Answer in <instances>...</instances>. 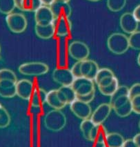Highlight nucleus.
Returning a JSON list of instances; mask_svg holds the SVG:
<instances>
[{"label": "nucleus", "instance_id": "obj_38", "mask_svg": "<svg viewBox=\"0 0 140 147\" xmlns=\"http://www.w3.org/2000/svg\"><path fill=\"white\" fill-rule=\"evenodd\" d=\"M122 147H139L133 139H129L124 141Z\"/></svg>", "mask_w": 140, "mask_h": 147}, {"label": "nucleus", "instance_id": "obj_35", "mask_svg": "<svg viewBox=\"0 0 140 147\" xmlns=\"http://www.w3.org/2000/svg\"><path fill=\"white\" fill-rule=\"evenodd\" d=\"M140 95V83H136L133 84L129 88V98L132 99L133 97L139 96Z\"/></svg>", "mask_w": 140, "mask_h": 147}, {"label": "nucleus", "instance_id": "obj_22", "mask_svg": "<svg viewBox=\"0 0 140 147\" xmlns=\"http://www.w3.org/2000/svg\"><path fill=\"white\" fill-rule=\"evenodd\" d=\"M35 31L37 37L42 40H49L55 35V30L52 24L47 26L35 24Z\"/></svg>", "mask_w": 140, "mask_h": 147}, {"label": "nucleus", "instance_id": "obj_3", "mask_svg": "<svg viewBox=\"0 0 140 147\" xmlns=\"http://www.w3.org/2000/svg\"><path fill=\"white\" fill-rule=\"evenodd\" d=\"M18 71L26 76H42L49 71V67L42 61H30L20 65Z\"/></svg>", "mask_w": 140, "mask_h": 147}, {"label": "nucleus", "instance_id": "obj_31", "mask_svg": "<svg viewBox=\"0 0 140 147\" xmlns=\"http://www.w3.org/2000/svg\"><path fill=\"white\" fill-rule=\"evenodd\" d=\"M130 47L137 51H140V30H137L131 34L129 37Z\"/></svg>", "mask_w": 140, "mask_h": 147}, {"label": "nucleus", "instance_id": "obj_19", "mask_svg": "<svg viewBox=\"0 0 140 147\" xmlns=\"http://www.w3.org/2000/svg\"><path fill=\"white\" fill-rule=\"evenodd\" d=\"M108 133L106 128L103 124H95L90 133L89 141L95 144H105Z\"/></svg>", "mask_w": 140, "mask_h": 147}, {"label": "nucleus", "instance_id": "obj_16", "mask_svg": "<svg viewBox=\"0 0 140 147\" xmlns=\"http://www.w3.org/2000/svg\"><path fill=\"white\" fill-rule=\"evenodd\" d=\"M99 70V65L95 61L87 59L81 61V74L83 78L94 81Z\"/></svg>", "mask_w": 140, "mask_h": 147}, {"label": "nucleus", "instance_id": "obj_11", "mask_svg": "<svg viewBox=\"0 0 140 147\" xmlns=\"http://www.w3.org/2000/svg\"><path fill=\"white\" fill-rule=\"evenodd\" d=\"M54 20L55 17L49 6L42 5L35 12V21L37 25L47 26L52 24Z\"/></svg>", "mask_w": 140, "mask_h": 147}, {"label": "nucleus", "instance_id": "obj_8", "mask_svg": "<svg viewBox=\"0 0 140 147\" xmlns=\"http://www.w3.org/2000/svg\"><path fill=\"white\" fill-rule=\"evenodd\" d=\"M52 77L54 81L61 86H71L75 79L71 70L64 68H55L52 72Z\"/></svg>", "mask_w": 140, "mask_h": 147}, {"label": "nucleus", "instance_id": "obj_7", "mask_svg": "<svg viewBox=\"0 0 140 147\" xmlns=\"http://www.w3.org/2000/svg\"><path fill=\"white\" fill-rule=\"evenodd\" d=\"M110 104L116 115L120 117H128L133 112L131 100L129 95L119 97Z\"/></svg>", "mask_w": 140, "mask_h": 147}, {"label": "nucleus", "instance_id": "obj_41", "mask_svg": "<svg viewBox=\"0 0 140 147\" xmlns=\"http://www.w3.org/2000/svg\"><path fill=\"white\" fill-rule=\"evenodd\" d=\"M133 140L135 141V142L137 144L138 146L140 147V133H138V134L135 135V136L133 138Z\"/></svg>", "mask_w": 140, "mask_h": 147}, {"label": "nucleus", "instance_id": "obj_15", "mask_svg": "<svg viewBox=\"0 0 140 147\" xmlns=\"http://www.w3.org/2000/svg\"><path fill=\"white\" fill-rule=\"evenodd\" d=\"M52 24L55 35L59 37L68 36L72 30V22L69 18H55Z\"/></svg>", "mask_w": 140, "mask_h": 147}, {"label": "nucleus", "instance_id": "obj_6", "mask_svg": "<svg viewBox=\"0 0 140 147\" xmlns=\"http://www.w3.org/2000/svg\"><path fill=\"white\" fill-rule=\"evenodd\" d=\"M69 55L77 61H83L90 55V49L86 44L81 41H73L68 47Z\"/></svg>", "mask_w": 140, "mask_h": 147}, {"label": "nucleus", "instance_id": "obj_5", "mask_svg": "<svg viewBox=\"0 0 140 147\" xmlns=\"http://www.w3.org/2000/svg\"><path fill=\"white\" fill-rule=\"evenodd\" d=\"M71 86L75 92L77 98L95 93V82L93 80L83 77L75 78Z\"/></svg>", "mask_w": 140, "mask_h": 147}, {"label": "nucleus", "instance_id": "obj_20", "mask_svg": "<svg viewBox=\"0 0 140 147\" xmlns=\"http://www.w3.org/2000/svg\"><path fill=\"white\" fill-rule=\"evenodd\" d=\"M16 82L12 80L0 81V96L4 98H12L16 95Z\"/></svg>", "mask_w": 140, "mask_h": 147}, {"label": "nucleus", "instance_id": "obj_42", "mask_svg": "<svg viewBox=\"0 0 140 147\" xmlns=\"http://www.w3.org/2000/svg\"><path fill=\"white\" fill-rule=\"evenodd\" d=\"M137 64H139V66H140V53H139V54L138 55L137 59Z\"/></svg>", "mask_w": 140, "mask_h": 147}, {"label": "nucleus", "instance_id": "obj_46", "mask_svg": "<svg viewBox=\"0 0 140 147\" xmlns=\"http://www.w3.org/2000/svg\"><path fill=\"white\" fill-rule=\"evenodd\" d=\"M139 129H140V120H139Z\"/></svg>", "mask_w": 140, "mask_h": 147}, {"label": "nucleus", "instance_id": "obj_24", "mask_svg": "<svg viewBox=\"0 0 140 147\" xmlns=\"http://www.w3.org/2000/svg\"><path fill=\"white\" fill-rule=\"evenodd\" d=\"M46 103L49 107L56 110H61L66 107L64 104L61 103L57 96V89L51 90L47 93Z\"/></svg>", "mask_w": 140, "mask_h": 147}, {"label": "nucleus", "instance_id": "obj_39", "mask_svg": "<svg viewBox=\"0 0 140 147\" xmlns=\"http://www.w3.org/2000/svg\"><path fill=\"white\" fill-rule=\"evenodd\" d=\"M133 16L135 17V18L136 19V20L138 22H140V5L137 6V7L135 8L134 11L133 12Z\"/></svg>", "mask_w": 140, "mask_h": 147}, {"label": "nucleus", "instance_id": "obj_30", "mask_svg": "<svg viewBox=\"0 0 140 147\" xmlns=\"http://www.w3.org/2000/svg\"><path fill=\"white\" fill-rule=\"evenodd\" d=\"M115 76L114 73L112 72V70H110V68H100L98 73H97L96 77H95L94 82L95 84L99 83L100 81H102V80L105 79V78H108V77H113Z\"/></svg>", "mask_w": 140, "mask_h": 147}, {"label": "nucleus", "instance_id": "obj_1", "mask_svg": "<svg viewBox=\"0 0 140 147\" xmlns=\"http://www.w3.org/2000/svg\"><path fill=\"white\" fill-rule=\"evenodd\" d=\"M67 123L65 114L61 110L53 109L46 114L44 118L45 127L51 132H59L66 126Z\"/></svg>", "mask_w": 140, "mask_h": 147}, {"label": "nucleus", "instance_id": "obj_9", "mask_svg": "<svg viewBox=\"0 0 140 147\" xmlns=\"http://www.w3.org/2000/svg\"><path fill=\"white\" fill-rule=\"evenodd\" d=\"M112 110L111 106L109 103L101 104L92 112L90 119L95 124H103L108 119Z\"/></svg>", "mask_w": 140, "mask_h": 147}, {"label": "nucleus", "instance_id": "obj_47", "mask_svg": "<svg viewBox=\"0 0 140 147\" xmlns=\"http://www.w3.org/2000/svg\"><path fill=\"white\" fill-rule=\"evenodd\" d=\"M0 106H1V104H0Z\"/></svg>", "mask_w": 140, "mask_h": 147}, {"label": "nucleus", "instance_id": "obj_29", "mask_svg": "<svg viewBox=\"0 0 140 147\" xmlns=\"http://www.w3.org/2000/svg\"><path fill=\"white\" fill-rule=\"evenodd\" d=\"M11 123V116L6 109L0 106V129H4L9 126Z\"/></svg>", "mask_w": 140, "mask_h": 147}, {"label": "nucleus", "instance_id": "obj_18", "mask_svg": "<svg viewBox=\"0 0 140 147\" xmlns=\"http://www.w3.org/2000/svg\"><path fill=\"white\" fill-rule=\"evenodd\" d=\"M15 7L24 12H35L42 6L41 0H14Z\"/></svg>", "mask_w": 140, "mask_h": 147}, {"label": "nucleus", "instance_id": "obj_34", "mask_svg": "<svg viewBox=\"0 0 140 147\" xmlns=\"http://www.w3.org/2000/svg\"><path fill=\"white\" fill-rule=\"evenodd\" d=\"M81 61H76L70 69L75 78H82L81 74Z\"/></svg>", "mask_w": 140, "mask_h": 147}, {"label": "nucleus", "instance_id": "obj_40", "mask_svg": "<svg viewBox=\"0 0 140 147\" xmlns=\"http://www.w3.org/2000/svg\"><path fill=\"white\" fill-rule=\"evenodd\" d=\"M41 1H42V4L44 5V6H50L56 0H41Z\"/></svg>", "mask_w": 140, "mask_h": 147}, {"label": "nucleus", "instance_id": "obj_43", "mask_svg": "<svg viewBox=\"0 0 140 147\" xmlns=\"http://www.w3.org/2000/svg\"><path fill=\"white\" fill-rule=\"evenodd\" d=\"M88 1H93V2H96V1H100V0H88Z\"/></svg>", "mask_w": 140, "mask_h": 147}, {"label": "nucleus", "instance_id": "obj_26", "mask_svg": "<svg viewBox=\"0 0 140 147\" xmlns=\"http://www.w3.org/2000/svg\"><path fill=\"white\" fill-rule=\"evenodd\" d=\"M119 86L118 79L115 77V79L113 80V81L110 84L105 87H103V88H98V89L102 95H105V96L110 97L112 94L115 93Z\"/></svg>", "mask_w": 140, "mask_h": 147}, {"label": "nucleus", "instance_id": "obj_37", "mask_svg": "<svg viewBox=\"0 0 140 147\" xmlns=\"http://www.w3.org/2000/svg\"><path fill=\"white\" fill-rule=\"evenodd\" d=\"M95 93H93L91 94H89V95H85V96L77 97V99L80 101H81V102H85V103L90 104V102H93V100L95 99Z\"/></svg>", "mask_w": 140, "mask_h": 147}, {"label": "nucleus", "instance_id": "obj_32", "mask_svg": "<svg viewBox=\"0 0 140 147\" xmlns=\"http://www.w3.org/2000/svg\"><path fill=\"white\" fill-rule=\"evenodd\" d=\"M1 80H12L16 82L18 81L14 71L8 68H2L0 70V81Z\"/></svg>", "mask_w": 140, "mask_h": 147}, {"label": "nucleus", "instance_id": "obj_23", "mask_svg": "<svg viewBox=\"0 0 140 147\" xmlns=\"http://www.w3.org/2000/svg\"><path fill=\"white\" fill-rule=\"evenodd\" d=\"M124 137L118 133L112 132L107 134L105 140V144L106 147H122L124 144Z\"/></svg>", "mask_w": 140, "mask_h": 147}, {"label": "nucleus", "instance_id": "obj_45", "mask_svg": "<svg viewBox=\"0 0 140 147\" xmlns=\"http://www.w3.org/2000/svg\"><path fill=\"white\" fill-rule=\"evenodd\" d=\"M1 45H0V55H1Z\"/></svg>", "mask_w": 140, "mask_h": 147}, {"label": "nucleus", "instance_id": "obj_4", "mask_svg": "<svg viewBox=\"0 0 140 147\" xmlns=\"http://www.w3.org/2000/svg\"><path fill=\"white\" fill-rule=\"evenodd\" d=\"M6 22L9 30L17 34L24 32L28 26L26 18L20 13H12L6 15Z\"/></svg>", "mask_w": 140, "mask_h": 147}, {"label": "nucleus", "instance_id": "obj_28", "mask_svg": "<svg viewBox=\"0 0 140 147\" xmlns=\"http://www.w3.org/2000/svg\"><path fill=\"white\" fill-rule=\"evenodd\" d=\"M127 0H107V6L110 11L119 12L125 7Z\"/></svg>", "mask_w": 140, "mask_h": 147}, {"label": "nucleus", "instance_id": "obj_25", "mask_svg": "<svg viewBox=\"0 0 140 147\" xmlns=\"http://www.w3.org/2000/svg\"><path fill=\"white\" fill-rule=\"evenodd\" d=\"M95 125V124L90 118L83 119L80 124V130L82 133V136L88 141H89L90 133Z\"/></svg>", "mask_w": 140, "mask_h": 147}, {"label": "nucleus", "instance_id": "obj_33", "mask_svg": "<svg viewBox=\"0 0 140 147\" xmlns=\"http://www.w3.org/2000/svg\"><path fill=\"white\" fill-rule=\"evenodd\" d=\"M129 88H128L126 86H119L117 89L115 90L114 93L110 97V103L111 104L114 101L118 99L119 97L122 96H126V95H129Z\"/></svg>", "mask_w": 140, "mask_h": 147}, {"label": "nucleus", "instance_id": "obj_14", "mask_svg": "<svg viewBox=\"0 0 140 147\" xmlns=\"http://www.w3.org/2000/svg\"><path fill=\"white\" fill-rule=\"evenodd\" d=\"M119 24L123 31L131 35L137 30L139 22L137 21L132 13H125L121 16Z\"/></svg>", "mask_w": 140, "mask_h": 147}, {"label": "nucleus", "instance_id": "obj_21", "mask_svg": "<svg viewBox=\"0 0 140 147\" xmlns=\"http://www.w3.org/2000/svg\"><path fill=\"white\" fill-rule=\"evenodd\" d=\"M47 93L42 88H35L30 97V104L34 108H40L46 103Z\"/></svg>", "mask_w": 140, "mask_h": 147}, {"label": "nucleus", "instance_id": "obj_17", "mask_svg": "<svg viewBox=\"0 0 140 147\" xmlns=\"http://www.w3.org/2000/svg\"><path fill=\"white\" fill-rule=\"evenodd\" d=\"M57 96L61 103L65 106L73 103L75 100H77V95L71 86H60L57 89Z\"/></svg>", "mask_w": 140, "mask_h": 147}, {"label": "nucleus", "instance_id": "obj_10", "mask_svg": "<svg viewBox=\"0 0 140 147\" xmlns=\"http://www.w3.org/2000/svg\"><path fill=\"white\" fill-rule=\"evenodd\" d=\"M70 109L77 117L82 120L90 118L91 116L92 109L90 104L85 103L77 99L70 104Z\"/></svg>", "mask_w": 140, "mask_h": 147}, {"label": "nucleus", "instance_id": "obj_12", "mask_svg": "<svg viewBox=\"0 0 140 147\" xmlns=\"http://www.w3.org/2000/svg\"><path fill=\"white\" fill-rule=\"evenodd\" d=\"M34 85L30 80L22 79L16 84V95L24 100H30L33 93Z\"/></svg>", "mask_w": 140, "mask_h": 147}, {"label": "nucleus", "instance_id": "obj_2", "mask_svg": "<svg viewBox=\"0 0 140 147\" xmlns=\"http://www.w3.org/2000/svg\"><path fill=\"white\" fill-rule=\"evenodd\" d=\"M108 50L113 54L122 55L129 49V37L121 32H114L107 40Z\"/></svg>", "mask_w": 140, "mask_h": 147}, {"label": "nucleus", "instance_id": "obj_13", "mask_svg": "<svg viewBox=\"0 0 140 147\" xmlns=\"http://www.w3.org/2000/svg\"><path fill=\"white\" fill-rule=\"evenodd\" d=\"M49 7L55 18H69L72 14V8L68 2L56 0Z\"/></svg>", "mask_w": 140, "mask_h": 147}, {"label": "nucleus", "instance_id": "obj_44", "mask_svg": "<svg viewBox=\"0 0 140 147\" xmlns=\"http://www.w3.org/2000/svg\"><path fill=\"white\" fill-rule=\"evenodd\" d=\"M59 1H66V2H69L70 1H71V0H59Z\"/></svg>", "mask_w": 140, "mask_h": 147}, {"label": "nucleus", "instance_id": "obj_27", "mask_svg": "<svg viewBox=\"0 0 140 147\" xmlns=\"http://www.w3.org/2000/svg\"><path fill=\"white\" fill-rule=\"evenodd\" d=\"M15 8L14 0H0V13L2 14H11Z\"/></svg>", "mask_w": 140, "mask_h": 147}, {"label": "nucleus", "instance_id": "obj_36", "mask_svg": "<svg viewBox=\"0 0 140 147\" xmlns=\"http://www.w3.org/2000/svg\"><path fill=\"white\" fill-rule=\"evenodd\" d=\"M131 100L133 112L137 115H140V95L133 97Z\"/></svg>", "mask_w": 140, "mask_h": 147}]
</instances>
